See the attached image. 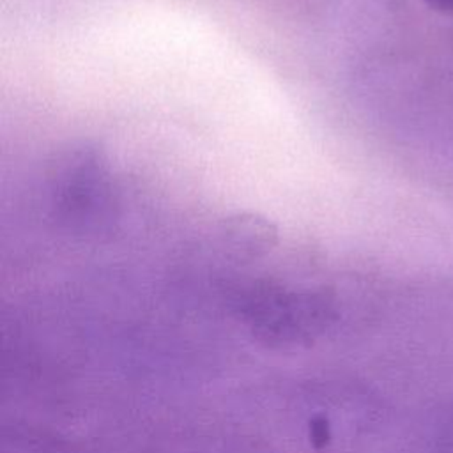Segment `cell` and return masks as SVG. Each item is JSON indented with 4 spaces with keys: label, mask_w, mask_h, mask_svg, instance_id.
<instances>
[{
    "label": "cell",
    "mask_w": 453,
    "mask_h": 453,
    "mask_svg": "<svg viewBox=\"0 0 453 453\" xmlns=\"http://www.w3.org/2000/svg\"><path fill=\"white\" fill-rule=\"evenodd\" d=\"M53 218L80 235H99L117 218V186L106 154L92 142H74L58 150L48 172Z\"/></svg>",
    "instance_id": "1"
},
{
    "label": "cell",
    "mask_w": 453,
    "mask_h": 453,
    "mask_svg": "<svg viewBox=\"0 0 453 453\" xmlns=\"http://www.w3.org/2000/svg\"><path fill=\"white\" fill-rule=\"evenodd\" d=\"M235 304L258 334L296 340L313 334L329 315V301L313 290H287L267 281L241 287Z\"/></svg>",
    "instance_id": "2"
},
{
    "label": "cell",
    "mask_w": 453,
    "mask_h": 453,
    "mask_svg": "<svg viewBox=\"0 0 453 453\" xmlns=\"http://www.w3.org/2000/svg\"><path fill=\"white\" fill-rule=\"evenodd\" d=\"M221 246L237 258L265 255L278 242L276 225L260 212L241 211L228 214L219 223Z\"/></svg>",
    "instance_id": "3"
},
{
    "label": "cell",
    "mask_w": 453,
    "mask_h": 453,
    "mask_svg": "<svg viewBox=\"0 0 453 453\" xmlns=\"http://www.w3.org/2000/svg\"><path fill=\"white\" fill-rule=\"evenodd\" d=\"M421 2L442 14H453V0H421Z\"/></svg>",
    "instance_id": "4"
}]
</instances>
